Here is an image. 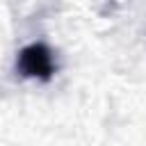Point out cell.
<instances>
[{"instance_id": "cell-1", "label": "cell", "mask_w": 146, "mask_h": 146, "mask_svg": "<svg viewBox=\"0 0 146 146\" xmlns=\"http://www.w3.org/2000/svg\"><path fill=\"white\" fill-rule=\"evenodd\" d=\"M16 68L23 75H27V78L48 80L52 75V71H55V64H52L50 50L43 43H32V46H27V48L21 50L18 62H16Z\"/></svg>"}]
</instances>
